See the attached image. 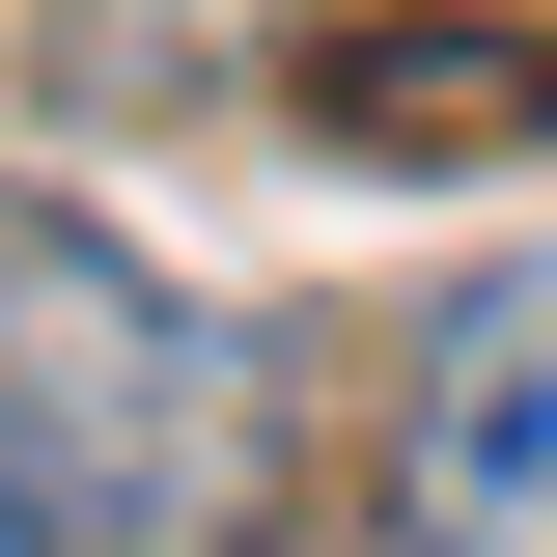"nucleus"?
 <instances>
[{
  "mask_svg": "<svg viewBox=\"0 0 557 557\" xmlns=\"http://www.w3.org/2000/svg\"><path fill=\"white\" fill-rule=\"evenodd\" d=\"M307 139L362 168H446V139H557V28H307Z\"/></svg>",
  "mask_w": 557,
  "mask_h": 557,
  "instance_id": "nucleus-3",
  "label": "nucleus"
},
{
  "mask_svg": "<svg viewBox=\"0 0 557 557\" xmlns=\"http://www.w3.org/2000/svg\"><path fill=\"white\" fill-rule=\"evenodd\" d=\"M391 557H557V251H502L391 391Z\"/></svg>",
  "mask_w": 557,
  "mask_h": 557,
  "instance_id": "nucleus-2",
  "label": "nucleus"
},
{
  "mask_svg": "<svg viewBox=\"0 0 557 557\" xmlns=\"http://www.w3.org/2000/svg\"><path fill=\"white\" fill-rule=\"evenodd\" d=\"M0 557H57V502H28V446H0Z\"/></svg>",
  "mask_w": 557,
  "mask_h": 557,
  "instance_id": "nucleus-4",
  "label": "nucleus"
},
{
  "mask_svg": "<svg viewBox=\"0 0 557 557\" xmlns=\"http://www.w3.org/2000/svg\"><path fill=\"white\" fill-rule=\"evenodd\" d=\"M0 446H28V502H57V530H112V557H168L223 502V362H196V307H168V278H112L84 251V223H28L0 196Z\"/></svg>",
  "mask_w": 557,
  "mask_h": 557,
  "instance_id": "nucleus-1",
  "label": "nucleus"
}]
</instances>
